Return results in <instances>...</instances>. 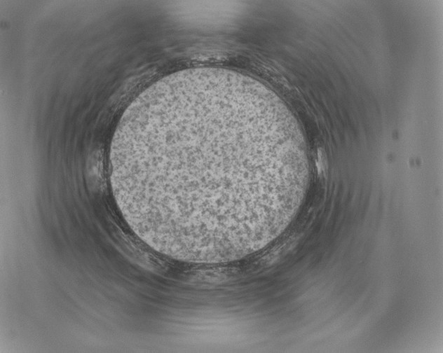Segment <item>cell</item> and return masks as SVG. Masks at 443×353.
<instances>
[{
  "mask_svg": "<svg viewBox=\"0 0 443 353\" xmlns=\"http://www.w3.org/2000/svg\"><path fill=\"white\" fill-rule=\"evenodd\" d=\"M241 104L170 91L133 106L111 172L132 229L161 240L217 242L259 224L262 174Z\"/></svg>",
  "mask_w": 443,
  "mask_h": 353,
  "instance_id": "cell-1",
  "label": "cell"
},
{
  "mask_svg": "<svg viewBox=\"0 0 443 353\" xmlns=\"http://www.w3.org/2000/svg\"><path fill=\"white\" fill-rule=\"evenodd\" d=\"M316 167L320 177H326L327 172V162L324 149L319 147L317 151Z\"/></svg>",
  "mask_w": 443,
  "mask_h": 353,
  "instance_id": "cell-2",
  "label": "cell"
}]
</instances>
